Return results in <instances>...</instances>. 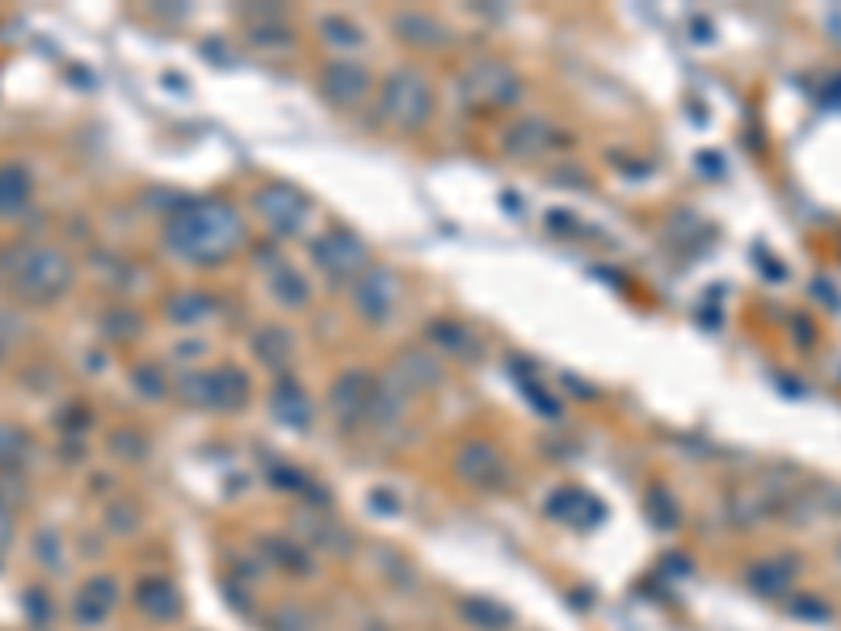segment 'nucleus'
I'll return each instance as SVG.
<instances>
[{
	"label": "nucleus",
	"mask_w": 841,
	"mask_h": 631,
	"mask_svg": "<svg viewBox=\"0 0 841 631\" xmlns=\"http://www.w3.org/2000/svg\"><path fill=\"white\" fill-rule=\"evenodd\" d=\"M169 253L190 266H219L244 244V219L232 202H186L164 228Z\"/></svg>",
	"instance_id": "1"
},
{
	"label": "nucleus",
	"mask_w": 841,
	"mask_h": 631,
	"mask_svg": "<svg viewBox=\"0 0 841 631\" xmlns=\"http://www.w3.org/2000/svg\"><path fill=\"white\" fill-rule=\"evenodd\" d=\"M0 261H5L9 287L26 303H51L59 295H68L76 278L72 257L59 244H13Z\"/></svg>",
	"instance_id": "2"
},
{
	"label": "nucleus",
	"mask_w": 841,
	"mask_h": 631,
	"mask_svg": "<svg viewBox=\"0 0 841 631\" xmlns=\"http://www.w3.org/2000/svg\"><path fill=\"white\" fill-rule=\"evenodd\" d=\"M253 383L240 366H215V371H181L177 375V396L190 409H211V413H240L249 404Z\"/></svg>",
	"instance_id": "3"
},
{
	"label": "nucleus",
	"mask_w": 841,
	"mask_h": 631,
	"mask_svg": "<svg viewBox=\"0 0 841 631\" xmlns=\"http://www.w3.org/2000/svg\"><path fill=\"white\" fill-rule=\"evenodd\" d=\"M379 110L392 127L417 131L434 114V89H429V80L417 68H396L379 89Z\"/></svg>",
	"instance_id": "4"
},
{
	"label": "nucleus",
	"mask_w": 841,
	"mask_h": 631,
	"mask_svg": "<svg viewBox=\"0 0 841 631\" xmlns=\"http://www.w3.org/2000/svg\"><path fill=\"white\" fill-rule=\"evenodd\" d=\"M463 101L467 106H492V110H505V106H518L522 101V76L501 64V59H480L471 64L459 80Z\"/></svg>",
	"instance_id": "5"
},
{
	"label": "nucleus",
	"mask_w": 841,
	"mask_h": 631,
	"mask_svg": "<svg viewBox=\"0 0 841 631\" xmlns=\"http://www.w3.org/2000/svg\"><path fill=\"white\" fill-rule=\"evenodd\" d=\"M253 211L274 236H299L307 228V219H312V202L295 186H286V181H261L253 194Z\"/></svg>",
	"instance_id": "6"
},
{
	"label": "nucleus",
	"mask_w": 841,
	"mask_h": 631,
	"mask_svg": "<svg viewBox=\"0 0 841 631\" xmlns=\"http://www.w3.org/2000/svg\"><path fill=\"white\" fill-rule=\"evenodd\" d=\"M350 303H354V312L366 324H387V320L396 316V303H400V278H396V270L366 266L350 282Z\"/></svg>",
	"instance_id": "7"
},
{
	"label": "nucleus",
	"mask_w": 841,
	"mask_h": 631,
	"mask_svg": "<svg viewBox=\"0 0 841 631\" xmlns=\"http://www.w3.org/2000/svg\"><path fill=\"white\" fill-rule=\"evenodd\" d=\"M312 261L328 274V278H358L366 266H371V253H366V244L345 232V228H328L312 240Z\"/></svg>",
	"instance_id": "8"
},
{
	"label": "nucleus",
	"mask_w": 841,
	"mask_h": 631,
	"mask_svg": "<svg viewBox=\"0 0 841 631\" xmlns=\"http://www.w3.org/2000/svg\"><path fill=\"white\" fill-rule=\"evenodd\" d=\"M316 85L333 106L350 110V106H362V101L371 97V72H366L362 64H354V59H333V64L320 68Z\"/></svg>",
	"instance_id": "9"
},
{
	"label": "nucleus",
	"mask_w": 841,
	"mask_h": 631,
	"mask_svg": "<svg viewBox=\"0 0 841 631\" xmlns=\"http://www.w3.org/2000/svg\"><path fill=\"white\" fill-rule=\"evenodd\" d=\"M455 472L467 484H476V488H497L505 480V459H501V451L492 442L467 438L459 451H455Z\"/></svg>",
	"instance_id": "10"
},
{
	"label": "nucleus",
	"mask_w": 841,
	"mask_h": 631,
	"mask_svg": "<svg viewBox=\"0 0 841 631\" xmlns=\"http://www.w3.org/2000/svg\"><path fill=\"white\" fill-rule=\"evenodd\" d=\"M371 375L366 371H345L333 379V388H328V409H333V417L341 425H350V421H362L366 409H371Z\"/></svg>",
	"instance_id": "11"
},
{
	"label": "nucleus",
	"mask_w": 841,
	"mask_h": 631,
	"mask_svg": "<svg viewBox=\"0 0 841 631\" xmlns=\"http://www.w3.org/2000/svg\"><path fill=\"white\" fill-rule=\"evenodd\" d=\"M76 623L80 627H101L106 623L114 610H118V581L114 577H93V581H85V589L76 594Z\"/></svg>",
	"instance_id": "12"
},
{
	"label": "nucleus",
	"mask_w": 841,
	"mask_h": 631,
	"mask_svg": "<svg viewBox=\"0 0 841 631\" xmlns=\"http://www.w3.org/2000/svg\"><path fill=\"white\" fill-rule=\"evenodd\" d=\"M135 602H139L143 615L156 619V623H173V619H177V610H181V594H177V585H173L169 577H160V573H152V577H143V581H139Z\"/></svg>",
	"instance_id": "13"
},
{
	"label": "nucleus",
	"mask_w": 841,
	"mask_h": 631,
	"mask_svg": "<svg viewBox=\"0 0 841 631\" xmlns=\"http://www.w3.org/2000/svg\"><path fill=\"white\" fill-rule=\"evenodd\" d=\"M270 404H274V417H278L282 425H291V430H307V425H312V417H316L312 396H307L295 379H278Z\"/></svg>",
	"instance_id": "14"
},
{
	"label": "nucleus",
	"mask_w": 841,
	"mask_h": 631,
	"mask_svg": "<svg viewBox=\"0 0 841 631\" xmlns=\"http://www.w3.org/2000/svg\"><path fill=\"white\" fill-rule=\"evenodd\" d=\"M408 392L413 388H434V383H442V362L429 354V350H421V345H408V350L396 358V371H392Z\"/></svg>",
	"instance_id": "15"
},
{
	"label": "nucleus",
	"mask_w": 841,
	"mask_h": 631,
	"mask_svg": "<svg viewBox=\"0 0 841 631\" xmlns=\"http://www.w3.org/2000/svg\"><path fill=\"white\" fill-rule=\"evenodd\" d=\"M34 198V177L26 165H0V219L22 215Z\"/></svg>",
	"instance_id": "16"
},
{
	"label": "nucleus",
	"mask_w": 841,
	"mask_h": 631,
	"mask_svg": "<svg viewBox=\"0 0 841 631\" xmlns=\"http://www.w3.org/2000/svg\"><path fill=\"white\" fill-rule=\"evenodd\" d=\"M551 144H556V131H551V122H543V118H522L518 127L505 131V152H514V156H543Z\"/></svg>",
	"instance_id": "17"
},
{
	"label": "nucleus",
	"mask_w": 841,
	"mask_h": 631,
	"mask_svg": "<svg viewBox=\"0 0 841 631\" xmlns=\"http://www.w3.org/2000/svg\"><path fill=\"white\" fill-rule=\"evenodd\" d=\"M396 34L404 38L408 47H446V38H450L438 17L417 13V9H408V13L396 17Z\"/></svg>",
	"instance_id": "18"
},
{
	"label": "nucleus",
	"mask_w": 841,
	"mask_h": 631,
	"mask_svg": "<svg viewBox=\"0 0 841 631\" xmlns=\"http://www.w3.org/2000/svg\"><path fill=\"white\" fill-rule=\"evenodd\" d=\"M429 341H438V350H446V354H455V358H476L480 354V345H476V337H471L463 324H455V320H429Z\"/></svg>",
	"instance_id": "19"
},
{
	"label": "nucleus",
	"mask_w": 841,
	"mask_h": 631,
	"mask_svg": "<svg viewBox=\"0 0 841 631\" xmlns=\"http://www.w3.org/2000/svg\"><path fill=\"white\" fill-rule=\"evenodd\" d=\"M164 312H169V320H177V324H198V320L215 316V299L207 291H177V295H169V303H164Z\"/></svg>",
	"instance_id": "20"
},
{
	"label": "nucleus",
	"mask_w": 841,
	"mask_h": 631,
	"mask_svg": "<svg viewBox=\"0 0 841 631\" xmlns=\"http://www.w3.org/2000/svg\"><path fill=\"white\" fill-rule=\"evenodd\" d=\"M316 30L324 34V43L328 47H337V51H358L362 47V30L358 22H350V17H341V13H324Z\"/></svg>",
	"instance_id": "21"
},
{
	"label": "nucleus",
	"mask_w": 841,
	"mask_h": 631,
	"mask_svg": "<svg viewBox=\"0 0 841 631\" xmlns=\"http://www.w3.org/2000/svg\"><path fill=\"white\" fill-rule=\"evenodd\" d=\"M274 295H278V303H286V308H307V299H312V282H307L299 270L282 266V270H274Z\"/></svg>",
	"instance_id": "22"
},
{
	"label": "nucleus",
	"mask_w": 841,
	"mask_h": 631,
	"mask_svg": "<svg viewBox=\"0 0 841 631\" xmlns=\"http://www.w3.org/2000/svg\"><path fill=\"white\" fill-rule=\"evenodd\" d=\"M253 354H257L265 366H282L286 358H291V337H286L282 329H257V337H253Z\"/></svg>",
	"instance_id": "23"
},
{
	"label": "nucleus",
	"mask_w": 841,
	"mask_h": 631,
	"mask_svg": "<svg viewBox=\"0 0 841 631\" xmlns=\"http://www.w3.org/2000/svg\"><path fill=\"white\" fill-rule=\"evenodd\" d=\"M265 547H270V556L286 568V573H299V577L312 573V556H307L303 543H295V539H270Z\"/></svg>",
	"instance_id": "24"
},
{
	"label": "nucleus",
	"mask_w": 841,
	"mask_h": 631,
	"mask_svg": "<svg viewBox=\"0 0 841 631\" xmlns=\"http://www.w3.org/2000/svg\"><path fill=\"white\" fill-rule=\"evenodd\" d=\"M463 615H467L471 623L488 627V631H505V627H509V615H505L501 606H492V602H467Z\"/></svg>",
	"instance_id": "25"
},
{
	"label": "nucleus",
	"mask_w": 841,
	"mask_h": 631,
	"mask_svg": "<svg viewBox=\"0 0 841 631\" xmlns=\"http://www.w3.org/2000/svg\"><path fill=\"white\" fill-rule=\"evenodd\" d=\"M26 451V434L17 425H0V467H13Z\"/></svg>",
	"instance_id": "26"
},
{
	"label": "nucleus",
	"mask_w": 841,
	"mask_h": 631,
	"mask_svg": "<svg viewBox=\"0 0 841 631\" xmlns=\"http://www.w3.org/2000/svg\"><path fill=\"white\" fill-rule=\"evenodd\" d=\"M135 388H139L143 396H152V400H164V396H169V383H164V375L156 371V366H139V371H135Z\"/></svg>",
	"instance_id": "27"
},
{
	"label": "nucleus",
	"mask_w": 841,
	"mask_h": 631,
	"mask_svg": "<svg viewBox=\"0 0 841 631\" xmlns=\"http://www.w3.org/2000/svg\"><path fill=\"white\" fill-rule=\"evenodd\" d=\"M114 451H122L127 459H143V455H148V446H143V438L135 430H122V434H114Z\"/></svg>",
	"instance_id": "28"
},
{
	"label": "nucleus",
	"mask_w": 841,
	"mask_h": 631,
	"mask_svg": "<svg viewBox=\"0 0 841 631\" xmlns=\"http://www.w3.org/2000/svg\"><path fill=\"white\" fill-rule=\"evenodd\" d=\"M278 631H312L303 619H299V606H282V615H278Z\"/></svg>",
	"instance_id": "29"
},
{
	"label": "nucleus",
	"mask_w": 841,
	"mask_h": 631,
	"mask_svg": "<svg viewBox=\"0 0 841 631\" xmlns=\"http://www.w3.org/2000/svg\"><path fill=\"white\" fill-rule=\"evenodd\" d=\"M26 598H30V606H34V610H30V619H34V623H43V619H47V602H43V594H38V589H30Z\"/></svg>",
	"instance_id": "30"
},
{
	"label": "nucleus",
	"mask_w": 841,
	"mask_h": 631,
	"mask_svg": "<svg viewBox=\"0 0 841 631\" xmlns=\"http://www.w3.org/2000/svg\"><path fill=\"white\" fill-rule=\"evenodd\" d=\"M5 531H9V514L0 510V539H5Z\"/></svg>",
	"instance_id": "31"
}]
</instances>
